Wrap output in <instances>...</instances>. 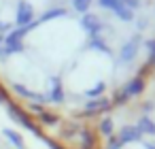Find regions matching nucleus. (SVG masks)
Here are the masks:
<instances>
[{"label": "nucleus", "mask_w": 155, "mask_h": 149, "mask_svg": "<svg viewBox=\"0 0 155 149\" xmlns=\"http://www.w3.org/2000/svg\"><path fill=\"white\" fill-rule=\"evenodd\" d=\"M34 22V7L28 2V0H17V7H15V28H24L28 24Z\"/></svg>", "instance_id": "4"}, {"label": "nucleus", "mask_w": 155, "mask_h": 149, "mask_svg": "<svg viewBox=\"0 0 155 149\" xmlns=\"http://www.w3.org/2000/svg\"><path fill=\"white\" fill-rule=\"evenodd\" d=\"M115 138L119 141L121 147H125V145H130V143H138V141L142 138V134H140V130H138L136 126H123V128L117 132Z\"/></svg>", "instance_id": "8"}, {"label": "nucleus", "mask_w": 155, "mask_h": 149, "mask_svg": "<svg viewBox=\"0 0 155 149\" xmlns=\"http://www.w3.org/2000/svg\"><path fill=\"white\" fill-rule=\"evenodd\" d=\"M32 111L45 121V124H49V126H55L58 124V115H53V113H49V111H45L41 104H32Z\"/></svg>", "instance_id": "12"}, {"label": "nucleus", "mask_w": 155, "mask_h": 149, "mask_svg": "<svg viewBox=\"0 0 155 149\" xmlns=\"http://www.w3.org/2000/svg\"><path fill=\"white\" fill-rule=\"evenodd\" d=\"M136 128L140 130V134H142V136H144V134H149V136H155V121H153L151 117H147V115L138 119Z\"/></svg>", "instance_id": "11"}, {"label": "nucleus", "mask_w": 155, "mask_h": 149, "mask_svg": "<svg viewBox=\"0 0 155 149\" xmlns=\"http://www.w3.org/2000/svg\"><path fill=\"white\" fill-rule=\"evenodd\" d=\"M9 115H11V119L15 121V124H19L21 128H26V130H30V132H34V134H38V126L24 113V111H19V109H15V107H11L9 104Z\"/></svg>", "instance_id": "7"}, {"label": "nucleus", "mask_w": 155, "mask_h": 149, "mask_svg": "<svg viewBox=\"0 0 155 149\" xmlns=\"http://www.w3.org/2000/svg\"><path fill=\"white\" fill-rule=\"evenodd\" d=\"M104 92H106V83H104V81H98L96 85L87 87V90L83 92V96H85V98H89V100H94V98H100Z\"/></svg>", "instance_id": "13"}, {"label": "nucleus", "mask_w": 155, "mask_h": 149, "mask_svg": "<svg viewBox=\"0 0 155 149\" xmlns=\"http://www.w3.org/2000/svg\"><path fill=\"white\" fill-rule=\"evenodd\" d=\"M11 30H13V24L11 22H0V34H2V36H7Z\"/></svg>", "instance_id": "20"}, {"label": "nucleus", "mask_w": 155, "mask_h": 149, "mask_svg": "<svg viewBox=\"0 0 155 149\" xmlns=\"http://www.w3.org/2000/svg\"><path fill=\"white\" fill-rule=\"evenodd\" d=\"M81 28L87 32V36L91 39V36H100V32L104 30V24H102V19L98 17V15H94V13H85V15H81Z\"/></svg>", "instance_id": "5"}, {"label": "nucleus", "mask_w": 155, "mask_h": 149, "mask_svg": "<svg viewBox=\"0 0 155 149\" xmlns=\"http://www.w3.org/2000/svg\"><path fill=\"white\" fill-rule=\"evenodd\" d=\"M96 2H98V7H100V9H104V11H110V13H113V11L123 2V0H96Z\"/></svg>", "instance_id": "18"}, {"label": "nucleus", "mask_w": 155, "mask_h": 149, "mask_svg": "<svg viewBox=\"0 0 155 149\" xmlns=\"http://www.w3.org/2000/svg\"><path fill=\"white\" fill-rule=\"evenodd\" d=\"M2 136L9 141V145H13L15 149H24V136L13 130V128H2Z\"/></svg>", "instance_id": "9"}, {"label": "nucleus", "mask_w": 155, "mask_h": 149, "mask_svg": "<svg viewBox=\"0 0 155 149\" xmlns=\"http://www.w3.org/2000/svg\"><path fill=\"white\" fill-rule=\"evenodd\" d=\"M140 45H142V39L140 34H134L130 41H125L119 49V64H130L136 60L138 51H140Z\"/></svg>", "instance_id": "2"}, {"label": "nucleus", "mask_w": 155, "mask_h": 149, "mask_svg": "<svg viewBox=\"0 0 155 149\" xmlns=\"http://www.w3.org/2000/svg\"><path fill=\"white\" fill-rule=\"evenodd\" d=\"M123 5L130 11H136V9H140V0H123Z\"/></svg>", "instance_id": "21"}, {"label": "nucleus", "mask_w": 155, "mask_h": 149, "mask_svg": "<svg viewBox=\"0 0 155 149\" xmlns=\"http://www.w3.org/2000/svg\"><path fill=\"white\" fill-rule=\"evenodd\" d=\"M0 104H9V96L5 94V90H0Z\"/></svg>", "instance_id": "23"}, {"label": "nucleus", "mask_w": 155, "mask_h": 149, "mask_svg": "<svg viewBox=\"0 0 155 149\" xmlns=\"http://www.w3.org/2000/svg\"><path fill=\"white\" fill-rule=\"evenodd\" d=\"M98 128H100V134H102V136H106V138H110V136L115 134V124H113V119H110V117H104V119L100 121V126H98Z\"/></svg>", "instance_id": "17"}, {"label": "nucleus", "mask_w": 155, "mask_h": 149, "mask_svg": "<svg viewBox=\"0 0 155 149\" xmlns=\"http://www.w3.org/2000/svg\"><path fill=\"white\" fill-rule=\"evenodd\" d=\"M49 149H64L62 145H55V143H49Z\"/></svg>", "instance_id": "25"}, {"label": "nucleus", "mask_w": 155, "mask_h": 149, "mask_svg": "<svg viewBox=\"0 0 155 149\" xmlns=\"http://www.w3.org/2000/svg\"><path fill=\"white\" fill-rule=\"evenodd\" d=\"M87 47L89 49H96V51H102V53H110V47L106 45V41L102 36H91L87 41Z\"/></svg>", "instance_id": "14"}, {"label": "nucleus", "mask_w": 155, "mask_h": 149, "mask_svg": "<svg viewBox=\"0 0 155 149\" xmlns=\"http://www.w3.org/2000/svg\"><path fill=\"white\" fill-rule=\"evenodd\" d=\"M106 149H123V147L119 145V141H117L115 136H110V138H108V147H106Z\"/></svg>", "instance_id": "22"}, {"label": "nucleus", "mask_w": 155, "mask_h": 149, "mask_svg": "<svg viewBox=\"0 0 155 149\" xmlns=\"http://www.w3.org/2000/svg\"><path fill=\"white\" fill-rule=\"evenodd\" d=\"M91 5H94V0H70V7H72L77 13H81V15L89 13Z\"/></svg>", "instance_id": "16"}, {"label": "nucleus", "mask_w": 155, "mask_h": 149, "mask_svg": "<svg viewBox=\"0 0 155 149\" xmlns=\"http://www.w3.org/2000/svg\"><path fill=\"white\" fill-rule=\"evenodd\" d=\"M142 28H147V19H140L138 22V30H142Z\"/></svg>", "instance_id": "24"}, {"label": "nucleus", "mask_w": 155, "mask_h": 149, "mask_svg": "<svg viewBox=\"0 0 155 149\" xmlns=\"http://www.w3.org/2000/svg\"><path fill=\"white\" fill-rule=\"evenodd\" d=\"M113 15H115L117 19H121V22H134V11H130L123 2H121V5L113 11Z\"/></svg>", "instance_id": "15"}, {"label": "nucleus", "mask_w": 155, "mask_h": 149, "mask_svg": "<svg viewBox=\"0 0 155 149\" xmlns=\"http://www.w3.org/2000/svg\"><path fill=\"white\" fill-rule=\"evenodd\" d=\"M110 107H113V102H110L108 98L100 96V98H94V100L85 102V107H83V115H98V113H106Z\"/></svg>", "instance_id": "6"}, {"label": "nucleus", "mask_w": 155, "mask_h": 149, "mask_svg": "<svg viewBox=\"0 0 155 149\" xmlns=\"http://www.w3.org/2000/svg\"><path fill=\"white\" fill-rule=\"evenodd\" d=\"M66 100V90L60 77L49 79V90L45 92V104H62Z\"/></svg>", "instance_id": "3"}, {"label": "nucleus", "mask_w": 155, "mask_h": 149, "mask_svg": "<svg viewBox=\"0 0 155 149\" xmlns=\"http://www.w3.org/2000/svg\"><path fill=\"white\" fill-rule=\"evenodd\" d=\"M144 47H147V51H149V62H155V39L147 41Z\"/></svg>", "instance_id": "19"}, {"label": "nucleus", "mask_w": 155, "mask_h": 149, "mask_svg": "<svg viewBox=\"0 0 155 149\" xmlns=\"http://www.w3.org/2000/svg\"><path fill=\"white\" fill-rule=\"evenodd\" d=\"M142 90H144V81H142V77H134V79H130V81L117 92V96H115V104H123V102H127L130 98L140 96Z\"/></svg>", "instance_id": "1"}, {"label": "nucleus", "mask_w": 155, "mask_h": 149, "mask_svg": "<svg viewBox=\"0 0 155 149\" xmlns=\"http://www.w3.org/2000/svg\"><path fill=\"white\" fill-rule=\"evenodd\" d=\"M64 15H68V11L64 9V7H51V9H47L41 17H38V24H43V22H49V19H58V17H64Z\"/></svg>", "instance_id": "10"}]
</instances>
